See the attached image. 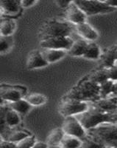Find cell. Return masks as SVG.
I'll use <instances>...</instances> for the list:
<instances>
[{
  "instance_id": "5",
  "label": "cell",
  "mask_w": 117,
  "mask_h": 148,
  "mask_svg": "<svg viewBox=\"0 0 117 148\" xmlns=\"http://www.w3.org/2000/svg\"><path fill=\"white\" fill-rule=\"evenodd\" d=\"M74 3L83 11L86 16L97 14H104L112 13L116 9L110 7L105 1H88V0H77Z\"/></svg>"
},
{
  "instance_id": "16",
  "label": "cell",
  "mask_w": 117,
  "mask_h": 148,
  "mask_svg": "<svg viewBox=\"0 0 117 148\" xmlns=\"http://www.w3.org/2000/svg\"><path fill=\"white\" fill-rule=\"evenodd\" d=\"M41 52L46 62L48 64H51L62 59L66 56L67 51L63 50H55V49L41 48Z\"/></svg>"
},
{
  "instance_id": "18",
  "label": "cell",
  "mask_w": 117,
  "mask_h": 148,
  "mask_svg": "<svg viewBox=\"0 0 117 148\" xmlns=\"http://www.w3.org/2000/svg\"><path fill=\"white\" fill-rule=\"evenodd\" d=\"M16 29V22L11 18H0V34L4 36H11Z\"/></svg>"
},
{
  "instance_id": "40",
  "label": "cell",
  "mask_w": 117,
  "mask_h": 148,
  "mask_svg": "<svg viewBox=\"0 0 117 148\" xmlns=\"http://www.w3.org/2000/svg\"><path fill=\"white\" fill-rule=\"evenodd\" d=\"M5 104V101H4L3 99H2V97H1V96H0V105H2V104Z\"/></svg>"
},
{
  "instance_id": "2",
  "label": "cell",
  "mask_w": 117,
  "mask_h": 148,
  "mask_svg": "<svg viewBox=\"0 0 117 148\" xmlns=\"http://www.w3.org/2000/svg\"><path fill=\"white\" fill-rule=\"evenodd\" d=\"M89 104L87 110L76 116L86 131L104 123H117V112L106 113Z\"/></svg>"
},
{
  "instance_id": "39",
  "label": "cell",
  "mask_w": 117,
  "mask_h": 148,
  "mask_svg": "<svg viewBox=\"0 0 117 148\" xmlns=\"http://www.w3.org/2000/svg\"><path fill=\"white\" fill-rule=\"evenodd\" d=\"M5 16V12H4L3 8L0 6V18Z\"/></svg>"
},
{
  "instance_id": "24",
  "label": "cell",
  "mask_w": 117,
  "mask_h": 148,
  "mask_svg": "<svg viewBox=\"0 0 117 148\" xmlns=\"http://www.w3.org/2000/svg\"><path fill=\"white\" fill-rule=\"evenodd\" d=\"M25 99L32 107H39L43 105L47 102V97L42 93L33 92V93H30V95H28L25 98Z\"/></svg>"
},
{
  "instance_id": "1",
  "label": "cell",
  "mask_w": 117,
  "mask_h": 148,
  "mask_svg": "<svg viewBox=\"0 0 117 148\" xmlns=\"http://www.w3.org/2000/svg\"><path fill=\"white\" fill-rule=\"evenodd\" d=\"M64 98L87 103L93 102L100 98L99 84L91 81L88 76H85L71 88Z\"/></svg>"
},
{
  "instance_id": "36",
  "label": "cell",
  "mask_w": 117,
  "mask_h": 148,
  "mask_svg": "<svg viewBox=\"0 0 117 148\" xmlns=\"http://www.w3.org/2000/svg\"><path fill=\"white\" fill-rule=\"evenodd\" d=\"M32 148H49V145L43 141H37Z\"/></svg>"
},
{
  "instance_id": "25",
  "label": "cell",
  "mask_w": 117,
  "mask_h": 148,
  "mask_svg": "<svg viewBox=\"0 0 117 148\" xmlns=\"http://www.w3.org/2000/svg\"><path fill=\"white\" fill-rule=\"evenodd\" d=\"M8 108L9 107L7 104L0 105V135L3 137V138H5L10 131L9 129H10L7 126L5 121V114Z\"/></svg>"
},
{
  "instance_id": "13",
  "label": "cell",
  "mask_w": 117,
  "mask_h": 148,
  "mask_svg": "<svg viewBox=\"0 0 117 148\" xmlns=\"http://www.w3.org/2000/svg\"><path fill=\"white\" fill-rule=\"evenodd\" d=\"M100 67L109 68L115 65L117 62V46L116 44L111 45L105 50L103 53H101L100 57Z\"/></svg>"
},
{
  "instance_id": "42",
  "label": "cell",
  "mask_w": 117,
  "mask_h": 148,
  "mask_svg": "<svg viewBox=\"0 0 117 148\" xmlns=\"http://www.w3.org/2000/svg\"><path fill=\"white\" fill-rule=\"evenodd\" d=\"M116 46H117V43H116ZM117 63V62H116Z\"/></svg>"
},
{
  "instance_id": "15",
  "label": "cell",
  "mask_w": 117,
  "mask_h": 148,
  "mask_svg": "<svg viewBox=\"0 0 117 148\" xmlns=\"http://www.w3.org/2000/svg\"><path fill=\"white\" fill-rule=\"evenodd\" d=\"M0 6L3 8L5 16H15L22 9L20 1L15 0H1Z\"/></svg>"
},
{
  "instance_id": "38",
  "label": "cell",
  "mask_w": 117,
  "mask_h": 148,
  "mask_svg": "<svg viewBox=\"0 0 117 148\" xmlns=\"http://www.w3.org/2000/svg\"><path fill=\"white\" fill-rule=\"evenodd\" d=\"M112 96H116V97H117V82H114V90H113V94H112Z\"/></svg>"
},
{
  "instance_id": "22",
  "label": "cell",
  "mask_w": 117,
  "mask_h": 148,
  "mask_svg": "<svg viewBox=\"0 0 117 148\" xmlns=\"http://www.w3.org/2000/svg\"><path fill=\"white\" fill-rule=\"evenodd\" d=\"M82 145V140L75 136L65 134L57 148H80Z\"/></svg>"
},
{
  "instance_id": "32",
  "label": "cell",
  "mask_w": 117,
  "mask_h": 148,
  "mask_svg": "<svg viewBox=\"0 0 117 148\" xmlns=\"http://www.w3.org/2000/svg\"><path fill=\"white\" fill-rule=\"evenodd\" d=\"M107 73L108 80L116 82H117V64L107 68Z\"/></svg>"
},
{
  "instance_id": "12",
  "label": "cell",
  "mask_w": 117,
  "mask_h": 148,
  "mask_svg": "<svg viewBox=\"0 0 117 148\" xmlns=\"http://www.w3.org/2000/svg\"><path fill=\"white\" fill-rule=\"evenodd\" d=\"M75 30L79 36L87 42H95L99 37L97 30L87 22L76 25Z\"/></svg>"
},
{
  "instance_id": "4",
  "label": "cell",
  "mask_w": 117,
  "mask_h": 148,
  "mask_svg": "<svg viewBox=\"0 0 117 148\" xmlns=\"http://www.w3.org/2000/svg\"><path fill=\"white\" fill-rule=\"evenodd\" d=\"M74 25L67 21L52 19L43 25L39 31L41 41L54 37L70 36Z\"/></svg>"
},
{
  "instance_id": "21",
  "label": "cell",
  "mask_w": 117,
  "mask_h": 148,
  "mask_svg": "<svg viewBox=\"0 0 117 148\" xmlns=\"http://www.w3.org/2000/svg\"><path fill=\"white\" fill-rule=\"evenodd\" d=\"M64 136H65V133H64L62 127L55 128L49 135L48 138H47V145L49 146L58 147Z\"/></svg>"
},
{
  "instance_id": "41",
  "label": "cell",
  "mask_w": 117,
  "mask_h": 148,
  "mask_svg": "<svg viewBox=\"0 0 117 148\" xmlns=\"http://www.w3.org/2000/svg\"><path fill=\"white\" fill-rule=\"evenodd\" d=\"M3 140H4L3 137H2V136H1V135H0V143H1V142H2V141H3Z\"/></svg>"
},
{
  "instance_id": "33",
  "label": "cell",
  "mask_w": 117,
  "mask_h": 148,
  "mask_svg": "<svg viewBox=\"0 0 117 148\" xmlns=\"http://www.w3.org/2000/svg\"><path fill=\"white\" fill-rule=\"evenodd\" d=\"M36 1L35 0H22L20 1V4L22 8H28L32 7L35 4H36Z\"/></svg>"
},
{
  "instance_id": "17",
  "label": "cell",
  "mask_w": 117,
  "mask_h": 148,
  "mask_svg": "<svg viewBox=\"0 0 117 148\" xmlns=\"http://www.w3.org/2000/svg\"><path fill=\"white\" fill-rule=\"evenodd\" d=\"M89 42L82 38L74 40L73 44L67 53L72 56H83Z\"/></svg>"
},
{
  "instance_id": "35",
  "label": "cell",
  "mask_w": 117,
  "mask_h": 148,
  "mask_svg": "<svg viewBox=\"0 0 117 148\" xmlns=\"http://www.w3.org/2000/svg\"><path fill=\"white\" fill-rule=\"evenodd\" d=\"M70 2H71V1H62V0H59V1H56V2H55V3L57 4V5H58L60 8L66 9L67 7H68V6H69V5L70 4Z\"/></svg>"
},
{
  "instance_id": "31",
  "label": "cell",
  "mask_w": 117,
  "mask_h": 148,
  "mask_svg": "<svg viewBox=\"0 0 117 148\" xmlns=\"http://www.w3.org/2000/svg\"><path fill=\"white\" fill-rule=\"evenodd\" d=\"M12 39L10 36H4L0 34V53H6L12 46Z\"/></svg>"
},
{
  "instance_id": "37",
  "label": "cell",
  "mask_w": 117,
  "mask_h": 148,
  "mask_svg": "<svg viewBox=\"0 0 117 148\" xmlns=\"http://www.w3.org/2000/svg\"><path fill=\"white\" fill-rule=\"evenodd\" d=\"M106 4L110 5V7L114 8L117 10V0H108V1H105Z\"/></svg>"
},
{
  "instance_id": "14",
  "label": "cell",
  "mask_w": 117,
  "mask_h": 148,
  "mask_svg": "<svg viewBox=\"0 0 117 148\" xmlns=\"http://www.w3.org/2000/svg\"><path fill=\"white\" fill-rule=\"evenodd\" d=\"M48 63L46 62L44 58L43 57L41 50H34L29 53L28 57L27 59V69L35 70L47 67Z\"/></svg>"
},
{
  "instance_id": "28",
  "label": "cell",
  "mask_w": 117,
  "mask_h": 148,
  "mask_svg": "<svg viewBox=\"0 0 117 148\" xmlns=\"http://www.w3.org/2000/svg\"><path fill=\"white\" fill-rule=\"evenodd\" d=\"M114 82L111 80H107L99 84V93L100 98H106L111 96L114 90Z\"/></svg>"
},
{
  "instance_id": "23",
  "label": "cell",
  "mask_w": 117,
  "mask_h": 148,
  "mask_svg": "<svg viewBox=\"0 0 117 148\" xmlns=\"http://www.w3.org/2000/svg\"><path fill=\"white\" fill-rule=\"evenodd\" d=\"M87 76L91 81L94 82L98 84H100L101 83L108 80L107 68H104V67H99L98 69L95 70Z\"/></svg>"
},
{
  "instance_id": "34",
  "label": "cell",
  "mask_w": 117,
  "mask_h": 148,
  "mask_svg": "<svg viewBox=\"0 0 117 148\" xmlns=\"http://www.w3.org/2000/svg\"><path fill=\"white\" fill-rule=\"evenodd\" d=\"M0 148H17L15 143L10 142L4 139L3 141L0 143Z\"/></svg>"
},
{
  "instance_id": "11",
  "label": "cell",
  "mask_w": 117,
  "mask_h": 148,
  "mask_svg": "<svg viewBox=\"0 0 117 148\" xmlns=\"http://www.w3.org/2000/svg\"><path fill=\"white\" fill-rule=\"evenodd\" d=\"M94 108L106 113L117 112V97L114 96L106 98H99L93 102L89 103Z\"/></svg>"
},
{
  "instance_id": "6",
  "label": "cell",
  "mask_w": 117,
  "mask_h": 148,
  "mask_svg": "<svg viewBox=\"0 0 117 148\" xmlns=\"http://www.w3.org/2000/svg\"><path fill=\"white\" fill-rule=\"evenodd\" d=\"M89 107V103L77 101L74 99H68L63 98L58 107L59 113L64 118L69 116H76L84 113Z\"/></svg>"
},
{
  "instance_id": "7",
  "label": "cell",
  "mask_w": 117,
  "mask_h": 148,
  "mask_svg": "<svg viewBox=\"0 0 117 148\" xmlns=\"http://www.w3.org/2000/svg\"><path fill=\"white\" fill-rule=\"evenodd\" d=\"M62 129L65 134L77 137L80 139L87 135V131L76 116L66 117L63 123Z\"/></svg>"
},
{
  "instance_id": "30",
  "label": "cell",
  "mask_w": 117,
  "mask_h": 148,
  "mask_svg": "<svg viewBox=\"0 0 117 148\" xmlns=\"http://www.w3.org/2000/svg\"><path fill=\"white\" fill-rule=\"evenodd\" d=\"M36 138L34 136L30 135L16 144L17 148H32L36 143Z\"/></svg>"
},
{
  "instance_id": "3",
  "label": "cell",
  "mask_w": 117,
  "mask_h": 148,
  "mask_svg": "<svg viewBox=\"0 0 117 148\" xmlns=\"http://www.w3.org/2000/svg\"><path fill=\"white\" fill-rule=\"evenodd\" d=\"M87 135L106 148H117V123H104L87 130Z\"/></svg>"
},
{
  "instance_id": "27",
  "label": "cell",
  "mask_w": 117,
  "mask_h": 148,
  "mask_svg": "<svg viewBox=\"0 0 117 148\" xmlns=\"http://www.w3.org/2000/svg\"><path fill=\"white\" fill-rule=\"evenodd\" d=\"M30 133L26 130H15V131H9L7 136L4 138L5 140L13 142V143H18L23 138H26L27 136H30Z\"/></svg>"
},
{
  "instance_id": "9",
  "label": "cell",
  "mask_w": 117,
  "mask_h": 148,
  "mask_svg": "<svg viewBox=\"0 0 117 148\" xmlns=\"http://www.w3.org/2000/svg\"><path fill=\"white\" fill-rule=\"evenodd\" d=\"M26 88L20 86H13L9 84L0 85V96L5 102L10 103L22 99L25 94Z\"/></svg>"
},
{
  "instance_id": "20",
  "label": "cell",
  "mask_w": 117,
  "mask_h": 148,
  "mask_svg": "<svg viewBox=\"0 0 117 148\" xmlns=\"http://www.w3.org/2000/svg\"><path fill=\"white\" fill-rule=\"evenodd\" d=\"M101 53L102 52L100 47L95 42H89L83 57L88 59L96 60L99 59Z\"/></svg>"
},
{
  "instance_id": "26",
  "label": "cell",
  "mask_w": 117,
  "mask_h": 148,
  "mask_svg": "<svg viewBox=\"0 0 117 148\" xmlns=\"http://www.w3.org/2000/svg\"><path fill=\"white\" fill-rule=\"evenodd\" d=\"M5 121L9 128L14 127L20 123V116L18 113L9 108L5 114Z\"/></svg>"
},
{
  "instance_id": "8",
  "label": "cell",
  "mask_w": 117,
  "mask_h": 148,
  "mask_svg": "<svg viewBox=\"0 0 117 148\" xmlns=\"http://www.w3.org/2000/svg\"><path fill=\"white\" fill-rule=\"evenodd\" d=\"M73 39L70 36L54 37L41 40L40 42V46L41 48L55 49L68 51L73 44Z\"/></svg>"
},
{
  "instance_id": "19",
  "label": "cell",
  "mask_w": 117,
  "mask_h": 148,
  "mask_svg": "<svg viewBox=\"0 0 117 148\" xmlns=\"http://www.w3.org/2000/svg\"><path fill=\"white\" fill-rule=\"evenodd\" d=\"M9 108L10 109L14 110L18 114L25 115L30 111L32 106L29 104L25 99H20L17 100V101H13V102L7 103Z\"/></svg>"
},
{
  "instance_id": "29",
  "label": "cell",
  "mask_w": 117,
  "mask_h": 148,
  "mask_svg": "<svg viewBox=\"0 0 117 148\" xmlns=\"http://www.w3.org/2000/svg\"><path fill=\"white\" fill-rule=\"evenodd\" d=\"M82 145L80 148H106L102 144L94 140L90 137L89 135H86L83 138H82Z\"/></svg>"
},
{
  "instance_id": "10",
  "label": "cell",
  "mask_w": 117,
  "mask_h": 148,
  "mask_svg": "<svg viewBox=\"0 0 117 148\" xmlns=\"http://www.w3.org/2000/svg\"><path fill=\"white\" fill-rule=\"evenodd\" d=\"M86 17L87 16L83 11L74 3V1H71L69 6L65 9L66 21L74 26L86 22Z\"/></svg>"
}]
</instances>
